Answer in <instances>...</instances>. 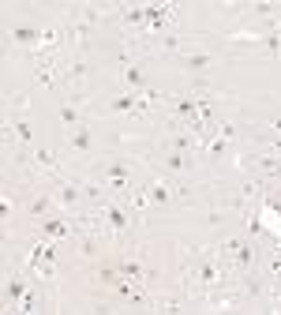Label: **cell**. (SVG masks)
Wrapping results in <instances>:
<instances>
[{"label":"cell","mask_w":281,"mask_h":315,"mask_svg":"<svg viewBox=\"0 0 281 315\" xmlns=\"http://www.w3.org/2000/svg\"><path fill=\"white\" fill-rule=\"evenodd\" d=\"M184 68L187 71H206V68H214V53H187V57H184Z\"/></svg>","instance_id":"1"},{"label":"cell","mask_w":281,"mask_h":315,"mask_svg":"<svg viewBox=\"0 0 281 315\" xmlns=\"http://www.w3.org/2000/svg\"><path fill=\"white\" fill-rule=\"evenodd\" d=\"M11 38H15L19 45H34V42H42V34H38L34 26H15V30H11Z\"/></svg>","instance_id":"2"},{"label":"cell","mask_w":281,"mask_h":315,"mask_svg":"<svg viewBox=\"0 0 281 315\" xmlns=\"http://www.w3.org/2000/svg\"><path fill=\"white\" fill-rule=\"evenodd\" d=\"M79 199H83V188L79 184H60V203L64 206H75Z\"/></svg>","instance_id":"3"},{"label":"cell","mask_w":281,"mask_h":315,"mask_svg":"<svg viewBox=\"0 0 281 315\" xmlns=\"http://www.w3.org/2000/svg\"><path fill=\"white\" fill-rule=\"evenodd\" d=\"M71 146H75L79 154H83V150H90V131H86L83 124H79V128H71Z\"/></svg>","instance_id":"4"},{"label":"cell","mask_w":281,"mask_h":315,"mask_svg":"<svg viewBox=\"0 0 281 315\" xmlns=\"http://www.w3.org/2000/svg\"><path fill=\"white\" fill-rule=\"evenodd\" d=\"M165 165H169V169H187V154L184 150H172V154H165Z\"/></svg>","instance_id":"5"},{"label":"cell","mask_w":281,"mask_h":315,"mask_svg":"<svg viewBox=\"0 0 281 315\" xmlns=\"http://www.w3.org/2000/svg\"><path fill=\"white\" fill-rule=\"evenodd\" d=\"M60 120H64L68 128H79V109L75 105H60Z\"/></svg>","instance_id":"6"},{"label":"cell","mask_w":281,"mask_h":315,"mask_svg":"<svg viewBox=\"0 0 281 315\" xmlns=\"http://www.w3.org/2000/svg\"><path fill=\"white\" fill-rule=\"evenodd\" d=\"M154 304H158V312H180V308H184L176 297H158Z\"/></svg>","instance_id":"7"},{"label":"cell","mask_w":281,"mask_h":315,"mask_svg":"<svg viewBox=\"0 0 281 315\" xmlns=\"http://www.w3.org/2000/svg\"><path fill=\"white\" fill-rule=\"evenodd\" d=\"M150 199L154 203H169V184H150Z\"/></svg>","instance_id":"8"},{"label":"cell","mask_w":281,"mask_h":315,"mask_svg":"<svg viewBox=\"0 0 281 315\" xmlns=\"http://www.w3.org/2000/svg\"><path fill=\"white\" fill-rule=\"evenodd\" d=\"M45 233H49V237H64V233H68V225L56 222V218H49V222H45Z\"/></svg>","instance_id":"9"},{"label":"cell","mask_w":281,"mask_h":315,"mask_svg":"<svg viewBox=\"0 0 281 315\" xmlns=\"http://www.w3.org/2000/svg\"><path fill=\"white\" fill-rule=\"evenodd\" d=\"M109 225H112V229H124V225H128L124 210H116V206H112V210H109Z\"/></svg>","instance_id":"10"},{"label":"cell","mask_w":281,"mask_h":315,"mask_svg":"<svg viewBox=\"0 0 281 315\" xmlns=\"http://www.w3.org/2000/svg\"><path fill=\"white\" fill-rule=\"evenodd\" d=\"M34 162L42 165V169H53V165H56V158H53L49 150H38V154H34Z\"/></svg>","instance_id":"11"},{"label":"cell","mask_w":281,"mask_h":315,"mask_svg":"<svg viewBox=\"0 0 281 315\" xmlns=\"http://www.w3.org/2000/svg\"><path fill=\"white\" fill-rule=\"evenodd\" d=\"M124 79H128V86H143V71L139 68H124Z\"/></svg>","instance_id":"12"},{"label":"cell","mask_w":281,"mask_h":315,"mask_svg":"<svg viewBox=\"0 0 281 315\" xmlns=\"http://www.w3.org/2000/svg\"><path fill=\"white\" fill-rule=\"evenodd\" d=\"M15 135L23 139V143H30V139H34V131H30V124H26V120H19V124H15Z\"/></svg>","instance_id":"13"},{"label":"cell","mask_w":281,"mask_h":315,"mask_svg":"<svg viewBox=\"0 0 281 315\" xmlns=\"http://www.w3.org/2000/svg\"><path fill=\"white\" fill-rule=\"evenodd\" d=\"M56 42H60V30H56V26L42 30V45H56Z\"/></svg>","instance_id":"14"},{"label":"cell","mask_w":281,"mask_h":315,"mask_svg":"<svg viewBox=\"0 0 281 315\" xmlns=\"http://www.w3.org/2000/svg\"><path fill=\"white\" fill-rule=\"evenodd\" d=\"M162 45H165V49H169V53H176V49H180V38H172V34H165V38H162Z\"/></svg>","instance_id":"15"},{"label":"cell","mask_w":281,"mask_h":315,"mask_svg":"<svg viewBox=\"0 0 281 315\" xmlns=\"http://www.w3.org/2000/svg\"><path fill=\"white\" fill-rule=\"evenodd\" d=\"M83 75H86V68H83V64H71V68H68V79H75V83H79Z\"/></svg>","instance_id":"16"},{"label":"cell","mask_w":281,"mask_h":315,"mask_svg":"<svg viewBox=\"0 0 281 315\" xmlns=\"http://www.w3.org/2000/svg\"><path fill=\"white\" fill-rule=\"evenodd\" d=\"M274 128H278V131H281V117H278V120H274Z\"/></svg>","instance_id":"17"}]
</instances>
